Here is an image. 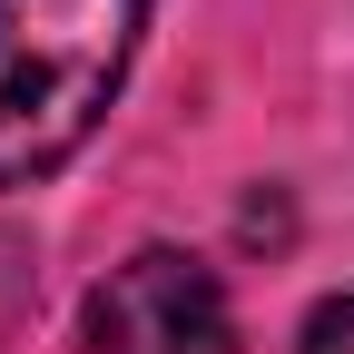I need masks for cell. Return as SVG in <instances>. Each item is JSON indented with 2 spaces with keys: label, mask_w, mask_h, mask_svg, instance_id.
<instances>
[{
  "label": "cell",
  "mask_w": 354,
  "mask_h": 354,
  "mask_svg": "<svg viewBox=\"0 0 354 354\" xmlns=\"http://www.w3.org/2000/svg\"><path fill=\"white\" fill-rule=\"evenodd\" d=\"M148 0H0V187H39L128 88Z\"/></svg>",
  "instance_id": "obj_1"
},
{
  "label": "cell",
  "mask_w": 354,
  "mask_h": 354,
  "mask_svg": "<svg viewBox=\"0 0 354 354\" xmlns=\"http://www.w3.org/2000/svg\"><path fill=\"white\" fill-rule=\"evenodd\" d=\"M88 354H236L216 266L177 246H138L128 266H109V286L88 295Z\"/></svg>",
  "instance_id": "obj_2"
},
{
  "label": "cell",
  "mask_w": 354,
  "mask_h": 354,
  "mask_svg": "<svg viewBox=\"0 0 354 354\" xmlns=\"http://www.w3.org/2000/svg\"><path fill=\"white\" fill-rule=\"evenodd\" d=\"M305 354H354V295H335V305L305 315Z\"/></svg>",
  "instance_id": "obj_3"
}]
</instances>
